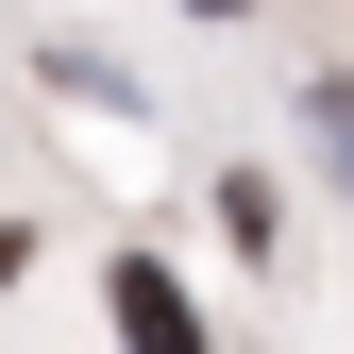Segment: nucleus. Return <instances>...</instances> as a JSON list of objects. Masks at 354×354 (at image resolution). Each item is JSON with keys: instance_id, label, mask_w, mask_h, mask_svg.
Masks as SVG:
<instances>
[{"instance_id": "obj_1", "label": "nucleus", "mask_w": 354, "mask_h": 354, "mask_svg": "<svg viewBox=\"0 0 354 354\" xmlns=\"http://www.w3.org/2000/svg\"><path fill=\"white\" fill-rule=\"evenodd\" d=\"M118 354H203V321H186V287H169L152 253L118 270Z\"/></svg>"}]
</instances>
